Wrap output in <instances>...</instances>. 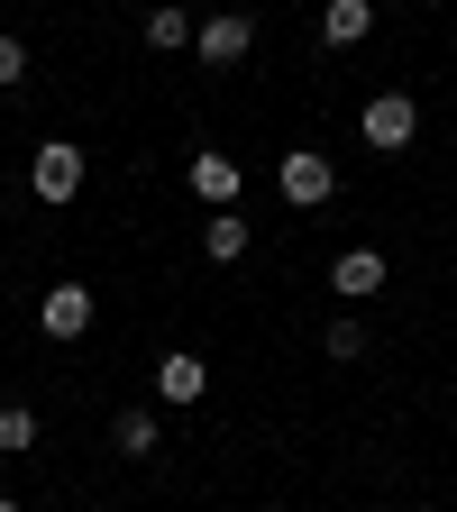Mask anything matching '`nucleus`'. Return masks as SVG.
<instances>
[{
  "mask_svg": "<svg viewBox=\"0 0 457 512\" xmlns=\"http://www.w3.org/2000/svg\"><path fill=\"white\" fill-rule=\"evenodd\" d=\"M83 174H92V156H83L74 138H37V156H28V192H37L46 211H64V202H74V192H83Z\"/></svg>",
  "mask_w": 457,
  "mask_h": 512,
  "instance_id": "obj_1",
  "label": "nucleus"
},
{
  "mask_svg": "<svg viewBox=\"0 0 457 512\" xmlns=\"http://www.w3.org/2000/svg\"><path fill=\"white\" fill-rule=\"evenodd\" d=\"M275 183H284V202H293V211H320V202L339 192V165H330V147H284Z\"/></svg>",
  "mask_w": 457,
  "mask_h": 512,
  "instance_id": "obj_2",
  "label": "nucleus"
},
{
  "mask_svg": "<svg viewBox=\"0 0 457 512\" xmlns=\"http://www.w3.org/2000/svg\"><path fill=\"white\" fill-rule=\"evenodd\" d=\"M357 128H366V147H375V156H403V147L421 138V101H412V92H375Z\"/></svg>",
  "mask_w": 457,
  "mask_h": 512,
  "instance_id": "obj_3",
  "label": "nucleus"
},
{
  "mask_svg": "<svg viewBox=\"0 0 457 512\" xmlns=\"http://www.w3.org/2000/svg\"><path fill=\"white\" fill-rule=\"evenodd\" d=\"M183 183H192V192H202V202H211V211H238V192H247V165H238L229 147H202V156H192V165H183Z\"/></svg>",
  "mask_w": 457,
  "mask_h": 512,
  "instance_id": "obj_4",
  "label": "nucleus"
},
{
  "mask_svg": "<svg viewBox=\"0 0 457 512\" xmlns=\"http://www.w3.org/2000/svg\"><path fill=\"white\" fill-rule=\"evenodd\" d=\"M92 320H101V302H92V284H55L46 302H37V330L64 348V339H83L92 330Z\"/></svg>",
  "mask_w": 457,
  "mask_h": 512,
  "instance_id": "obj_5",
  "label": "nucleus"
},
{
  "mask_svg": "<svg viewBox=\"0 0 457 512\" xmlns=\"http://www.w3.org/2000/svg\"><path fill=\"white\" fill-rule=\"evenodd\" d=\"M247 46H256V19L247 10H220V19L192 28V55H202V64H247Z\"/></svg>",
  "mask_w": 457,
  "mask_h": 512,
  "instance_id": "obj_6",
  "label": "nucleus"
},
{
  "mask_svg": "<svg viewBox=\"0 0 457 512\" xmlns=\"http://www.w3.org/2000/svg\"><path fill=\"white\" fill-rule=\"evenodd\" d=\"M202 394H211V366L192 357V348L156 357V403H174V412H183V403H202Z\"/></svg>",
  "mask_w": 457,
  "mask_h": 512,
  "instance_id": "obj_7",
  "label": "nucleus"
},
{
  "mask_svg": "<svg viewBox=\"0 0 457 512\" xmlns=\"http://www.w3.org/2000/svg\"><path fill=\"white\" fill-rule=\"evenodd\" d=\"M110 448H119V458H156V448H165V421H156L147 403H128V412L110 421Z\"/></svg>",
  "mask_w": 457,
  "mask_h": 512,
  "instance_id": "obj_8",
  "label": "nucleus"
},
{
  "mask_svg": "<svg viewBox=\"0 0 457 512\" xmlns=\"http://www.w3.org/2000/svg\"><path fill=\"white\" fill-rule=\"evenodd\" d=\"M320 37L330 46H366L375 37V0H320Z\"/></svg>",
  "mask_w": 457,
  "mask_h": 512,
  "instance_id": "obj_9",
  "label": "nucleus"
},
{
  "mask_svg": "<svg viewBox=\"0 0 457 512\" xmlns=\"http://www.w3.org/2000/svg\"><path fill=\"white\" fill-rule=\"evenodd\" d=\"M330 293H348V302H366V293H384V256L375 247H348L339 266H330Z\"/></svg>",
  "mask_w": 457,
  "mask_h": 512,
  "instance_id": "obj_10",
  "label": "nucleus"
},
{
  "mask_svg": "<svg viewBox=\"0 0 457 512\" xmlns=\"http://www.w3.org/2000/svg\"><path fill=\"white\" fill-rule=\"evenodd\" d=\"M247 247H256V229H247L238 211H211V220H202V256H211V266H238Z\"/></svg>",
  "mask_w": 457,
  "mask_h": 512,
  "instance_id": "obj_11",
  "label": "nucleus"
},
{
  "mask_svg": "<svg viewBox=\"0 0 457 512\" xmlns=\"http://www.w3.org/2000/svg\"><path fill=\"white\" fill-rule=\"evenodd\" d=\"M147 46H156V55H192V10L156 0V10H147Z\"/></svg>",
  "mask_w": 457,
  "mask_h": 512,
  "instance_id": "obj_12",
  "label": "nucleus"
},
{
  "mask_svg": "<svg viewBox=\"0 0 457 512\" xmlns=\"http://www.w3.org/2000/svg\"><path fill=\"white\" fill-rule=\"evenodd\" d=\"M37 448V412L28 403H0V458H28Z\"/></svg>",
  "mask_w": 457,
  "mask_h": 512,
  "instance_id": "obj_13",
  "label": "nucleus"
},
{
  "mask_svg": "<svg viewBox=\"0 0 457 512\" xmlns=\"http://www.w3.org/2000/svg\"><path fill=\"white\" fill-rule=\"evenodd\" d=\"M320 348H330L339 366H348V357H366V320H357V311H348V320H330V339H320Z\"/></svg>",
  "mask_w": 457,
  "mask_h": 512,
  "instance_id": "obj_14",
  "label": "nucleus"
},
{
  "mask_svg": "<svg viewBox=\"0 0 457 512\" xmlns=\"http://www.w3.org/2000/svg\"><path fill=\"white\" fill-rule=\"evenodd\" d=\"M19 83H28V46L0 28V92H19Z\"/></svg>",
  "mask_w": 457,
  "mask_h": 512,
  "instance_id": "obj_15",
  "label": "nucleus"
},
{
  "mask_svg": "<svg viewBox=\"0 0 457 512\" xmlns=\"http://www.w3.org/2000/svg\"><path fill=\"white\" fill-rule=\"evenodd\" d=\"M0 512H28V503H10V494H0Z\"/></svg>",
  "mask_w": 457,
  "mask_h": 512,
  "instance_id": "obj_16",
  "label": "nucleus"
}]
</instances>
